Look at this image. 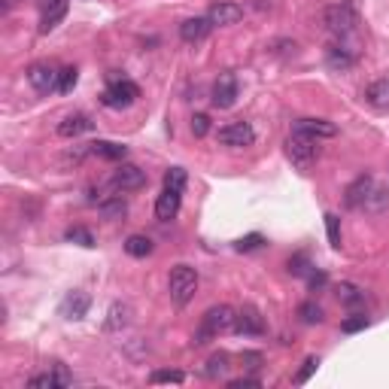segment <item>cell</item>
I'll use <instances>...</instances> for the list:
<instances>
[{
	"instance_id": "obj_1",
	"label": "cell",
	"mask_w": 389,
	"mask_h": 389,
	"mask_svg": "<svg viewBox=\"0 0 389 389\" xmlns=\"http://www.w3.org/2000/svg\"><path fill=\"white\" fill-rule=\"evenodd\" d=\"M237 325V311L228 304H216L210 307L201 320V329L194 334V344H207L210 338H219V334H232Z\"/></svg>"
},
{
	"instance_id": "obj_2",
	"label": "cell",
	"mask_w": 389,
	"mask_h": 389,
	"mask_svg": "<svg viewBox=\"0 0 389 389\" xmlns=\"http://www.w3.org/2000/svg\"><path fill=\"white\" fill-rule=\"evenodd\" d=\"M286 155L298 171H307L320 158V137L304 134V131H292L286 137Z\"/></svg>"
},
{
	"instance_id": "obj_3",
	"label": "cell",
	"mask_w": 389,
	"mask_h": 389,
	"mask_svg": "<svg viewBox=\"0 0 389 389\" xmlns=\"http://www.w3.org/2000/svg\"><path fill=\"white\" fill-rule=\"evenodd\" d=\"M171 302L176 307H185L198 292V271L192 264H174L171 268Z\"/></svg>"
},
{
	"instance_id": "obj_4",
	"label": "cell",
	"mask_w": 389,
	"mask_h": 389,
	"mask_svg": "<svg viewBox=\"0 0 389 389\" xmlns=\"http://www.w3.org/2000/svg\"><path fill=\"white\" fill-rule=\"evenodd\" d=\"M140 97V88L131 83V79H116L107 92H104V107H110V110H128L131 104H134Z\"/></svg>"
},
{
	"instance_id": "obj_5",
	"label": "cell",
	"mask_w": 389,
	"mask_h": 389,
	"mask_svg": "<svg viewBox=\"0 0 389 389\" xmlns=\"http://www.w3.org/2000/svg\"><path fill=\"white\" fill-rule=\"evenodd\" d=\"M323 22H325V28H329L332 34H338V37H344V34H350V31H356V13H353L347 3L329 6V10L323 13Z\"/></svg>"
},
{
	"instance_id": "obj_6",
	"label": "cell",
	"mask_w": 389,
	"mask_h": 389,
	"mask_svg": "<svg viewBox=\"0 0 389 389\" xmlns=\"http://www.w3.org/2000/svg\"><path fill=\"white\" fill-rule=\"evenodd\" d=\"M253 140H255V131L250 122H228V125L219 128V143L222 146L241 149V146H253Z\"/></svg>"
},
{
	"instance_id": "obj_7",
	"label": "cell",
	"mask_w": 389,
	"mask_h": 389,
	"mask_svg": "<svg viewBox=\"0 0 389 389\" xmlns=\"http://www.w3.org/2000/svg\"><path fill=\"white\" fill-rule=\"evenodd\" d=\"M146 185V171H140L137 164H125L122 162L113 174V189L116 192H137Z\"/></svg>"
},
{
	"instance_id": "obj_8",
	"label": "cell",
	"mask_w": 389,
	"mask_h": 389,
	"mask_svg": "<svg viewBox=\"0 0 389 389\" xmlns=\"http://www.w3.org/2000/svg\"><path fill=\"white\" fill-rule=\"evenodd\" d=\"M207 19L213 22V28H228V24H237L243 19V6L232 3V0H219V3L210 6Z\"/></svg>"
},
{
	"instance_id": "obj_9",
	"label": "cell",
	"mask_w": 389,
	"mask_h": 389,
	"mask_svg": "<svg viewBox=\"0 0 389 389\" xmlns=\"http://www.w3.org/2000/svg\"><path fill=\"white\" fill-rule=\"evenodd\" d=\"M180 204H183V192L180 189H167V185H164V192L158 194V201H155L158 222H171V219H176V213H180Z\"/></svg>"
},
{
	"instance_id": "obj_10",
	"label": "cell",
	"mask_w": 389,
	"mask_h": 389,
	"mask_svg": "<svg viewBox=\"0 0 389 389\" xmlns=\"http://www.w3.org/2000/svg\"><path fill=\"white\" fill-rule=\"evenodd\" d=\"M234 101H237V79H234V73H222L213 85V107L228 110V107H234Z\"/></svg>"
},
{
	"instance_id": "obj_11",
	"label": "cell",
	"mask_w": 389,
	"mask_h": 389,
	"mask_svg": "<svg viewBox=\"0 0 389 389\" xmlns=\"http://www.w3.org/2000/svg\"><path fill=\"white\" fill-rule=\"evenodd\" d=\"M67 6H70V0H46V3H43V15H40V34L55 31L61 19L67 15Z\"/></svg>"
},
{
	"instance_id": "obj_12",
	"label": "cell",
	"mask_w": 389,
	"mask_h": 389,
	"mask_svg": "<svg viewBox=\"0 0 389 389\" xmlns=\"http://www.w3.org/2000/svg\"><path fill=\"white\" fill-rule=\"evenodd\" d=\"M234 332H237V334H262V332H264L262 313L255 311L253 304L241 307V311H237V325H234Z\"/></svg>"
},
{
	"instance_id": "obj_13",
	"label": "cell",
	"mask_w": 389,
	"mask_h": 389,
	"mask_svg": "<svg viewBox=\"0 0 389 389\" xmlns=\"http://www.w3.org/2000/svg\"><path fill=\"white\" fill-rule=\"evenodd\" d=\"M94 128V122L85 116V113H70V116H64L58 122V134L61 137H79V134H85V131H92Z\"/></svg>"
},
{
	"instance_id": "obj_14",
	"label": "cell",
	"mask_w": 389,
	"mask_h": 389,
	"mask_svg": "<svg viewBox=\"0 0 389 389\" xmlns=\"http://www.w3.org/2000/svg\"><path fill=\"white\" fill-rule=\"evenodd\" d=\"M28 83L37 88V92H52V88H58V73L49 64H31L28 67Z\"/></svg>"
},
{
	"instance_id": "obj_15",
	"label": "cell",
	"mask_w": 389,
	"mask_h": 389,
	"mask_svg": "<svg viewBox=\"0 0 389 389\" xmlns=\"http://www.w3.org/2000/svg\"><path fill=\"white\" fill-rule=\"evenodd\" d=\"M88 307H92V298H88L85 292H70L64 302H61V316H67V320H83L88 313Z\"/></svg>"
},
{
	"instance_id": "obj_16",
	"label": "cell",
	"mask_w": 389,
	"mask_h": 389,
	"mask_svg": "<svg viewBox=\"0 0 389 389\" xmlns=\"http://www.w3.org/2000/svg\"><path fill=\"white\" fill-rule=\"evenodd\" d=\"M371 185H374V176H371V174H359L356 180L347 185V198H344V201H347V207H362V204H365Z\"/></svg>"
},
{
	"instance_id": "obj_17",
	"label": "cell",
	"mask_w": 389,
	"mask_h": 389,
	"mask_svg": "<svg viewBox=\"0 0 389 389\" xmlns=\"http://www.w3.org/2000/svg\"><path fill=\"white\" fill-rule=\"evenodd\" d=\"M210 28H213V22L207 19H201V15H194V19H185L183 24H180V37L185 40V43H201L210 34Z\"/></svg>"
},
{
	"instance_id": "obj_18",
	"label": "cell",
	"mask_w": 389,
	"mask_h": 389,
	"mask_svg": "<svg viewBox=\"0 0 389 389\" xmlns=\"http://www.w3.org/2000/svg\"><path fill=\"white\" fill-rule=\"evenodd\" d=\"M88 153L97 155V158H107V162H125L128 146L113 143V140H94V143L88 146Z\"/></svg>"
},
{
	"instance_id": "obj_19",
	"label": "cell",
	"mask_w": 389,
	"mask_h": 389,
	"mask_svg": "<svg viewBox=\"0 0 389 389\" xmlns=\"http://www.w3.org/2000/svg\"><path fill=\"white\" fill-rule=\"evenodd\" d=\"M365 101L374 110H389V76L374 79V83L365 88Z\"/></svg>"
},
{
	"instance_id": "obj_20",
	"label": "cell",
	"mask_w": 389,
	"mask_h": 389,
	"mask_svg": "<svg viewBox=\"0 0 389 389\" xmlns=\"http://www.w3.org/2000/svg\"><path fill=\"white\" fill-rule=\"evenodd\" d=\"M295 131H304V134H313V137H320V140L338 134V128H334L329 119H298Z\"/></svg>"
},
{
	"instance_id": "obj_21",
	"label": "cell",
	"mask_w": 389,
	"mask_h": 389,
	"mask_svg": "<svg viewBox=\"0 0 389 389\" xmlns=\"http://www.w3.org/2000/svg\"><path fill=\"white\" fill-rule=\"evenodd\" d=\"M97 213L104 219H122L128 213V201L122 198V194H110V198L97 201Z\"/></svg>"
},
{
	"instance_id": "obj_22",
	"label": "cell",
	"mask_w": 389,
	"mask_h": 389,
	"mask_svg": "<svg viewBox=\"0 0 389 389\" xmlns=\"http://www.w3.org/2000/svg\"><path fill=\"white\" fill-rule=\"evenodd\" d=\"M128 323H131V304L116 302L107 311V323H104V329H107V332H119V329H125Z\"/></svg>"
},
{
	"instance_id": "obj_23",
	"label": "cell",
	"mask_w": 389,
	"mask_h": 389,
	"mask_svg": "<svg viewBox=\"0 0 389 389\" xmlns=\"http://www.w3.org/2000/svg\"><path fill=\"white\" fill-rule=\"evenodd\" d=\"M362 207H365L368 213H383V210L389 207V189H386V185H377V183H374Z\"/></svg>"
},
{
	"instance_id": "obj_24",
	"label": "cell",
	"mask_w": 389,
	"mask_h": 389,
	"mask_svg": "<svg viewBox=\"0 0 389 389\" xmlns=\"http://www.w3.org/2000/svg\"><path fill=\"white\" fill-rule=\"evenodd\" d=\"M228 368H232V356H228L225 350H219V353H213V356L207 359V365H204V374H207L210 380H216V377H222Z\"/></svg>"
},
{
	"instance_id": "obj_25",
	"label": "cell",
	"mask_w": 389,
	"mask_h": 389,
	"mask_svg": "<svg viewBox=\"0 0 389 389\" xmlns=\"http://www.w3.org/2000/svg\"><path fill=\"white\" fill-rule=\"evenodd\" d=\"M125 253L134 255V259H146V255L153 253V241H149L146 234H131L125 241Z\"/></svg>"
},
{
	"instance_id": "obj_26",
	"label": "cell",
	"mask_w": 389,
	"mask_h": 389,
	"mask_svg": "<svg viewBox=\"0 0 389 389\" xmlns=\"http://www.w3.org/2000/svg\"><path fill=\"white\" fill-rule=\"evenodd\" d=\"M329 67L332 70H350L353 67V55L347 49H341V46H329Z\"/></svg>"
},
{
	"instance_id": "obj_27",
	"label": "cell",
	"mask_w": 389,
	"mask_h": 389,
	"mask_svg": "<svg viewBox=\"0 0 389 389\" xmlns=\"http://www.w3.org/2000/svg\"><path fill=\"white\" fill-rule=\"evenodd\" d=\"M338 298H341L344 304L356 307V304L365 302V292H362L359 286H353V283H341V286H338Z\"/></svg>"
},
{
	"instance_id": "obj_28",
	"label": "cell",
	"mask_w": 389,
	"mask_h": 389,
	"mask_svg": "<svg viewBox=\"0 0 389 389\" xmlns=\"http://www.w3.org/2000/svg\"><path fill=\"white\" fill-rule=\"evenodd\" d=\"M149 383H185V374L183 371H176V368H162V371H153L149 374Z\"/></svg>"
},
{
	"instance_id": "obj_29",
	"label": "cell",
	"mask_w": 389,
	"mask_h": 389,
	"mask_svg": "<svg viewBox=\"0 0 389 389\" xmlns=\"http://www.w3.org/2000/svg\"><path fill=\"white\" fill-rule=\"evenodd\" d=\"M298 316H302V323H307V325H316V323L325 320V316H323V307L316 304V302H304L302 307H298Z\"/></svg>"
},
{
	"instance_id": "obj_30",
	"label": "cell",
	"mask_w": 389,
	"mask_h": 389,
	"mask_svg": "<svg viewBox=\"0 0 389 389\" xmlns=\"http://www.w3.org/2000/svg\"><path fill=\"white\" fill-rule=\"evenodd\" d=\"M371 325V320L365 313H353V316H347V320L341 323V332H347V334H356V332H365Z\"/></svg>"
},
{
	"instance_id": "obj_31",
	"label": "cell",
	"mask_w": 389,
	"mask_h": 389,
	"mask_svg": "<svg viewBox=\"0 0 389 389\" xmlns=\"http://www.w3.org/2000/svg\"><path fill=\"white\" fill-rule=\"evenodd\" d=\"M316 368H320V356H307V359L302 362V368H298V374H295V386H304L307 380L313 377Z\"/></svg>"
},
{
	"instance_id": "obj_32",
	"label": "cell",
	"mask_w": 389,
	"mask_h": 389,
	"mask_svg": "<svg viewBox=\"0 0 389 389\" xmlns=\"http://www.w3.org/2000/svg\"><path fill=\"white\" fill-rule=\"evenodd\" d=\"M325 232H329V243L341 250V219L334 213H325Z\"/></svg>"
},
{
	"instance_id": "obj_33",
	"label": "cell",
	"mask_w": 389,
	"mask_h": 389,
	"mask_svg": "<svg viewBox=\"0 0 389 389\" xmlns=\"http://www.w3.org/2000/svg\"><path fill=\"white\" fill-rule=\"evenodd\" d=\"M76 79H79V70L76 67H64L58 73V92H73V85H76Z\"/></svg>"
},
{
	"instance_id": "obj_34",
	"label": "cell",
	"mask_w": 389,
	"mask_h": 389,
	"mask_svg": "<svg viewBox=\"0 0 389 389\" xmlns=\"http://www.w3.org/2000/svg\"><path fill=\"white\" fill-rule=\"evenodd\" d=\"M164 185L167 189H185V171L183 167H167V174H164Z\"/></svg>"
},
{
	"instance_id": "obj_35",
	"label": "cell",
	"mask_w": 389,
	"mask_h": 389,
	"mask_svg": "<svg viewBox=\"0 0 389 389\" xmlns=\"http://www.w3.org/2000/svg\"><path fill=\"white\" fill-rule=\"evenodd\" d=\"M67 241H73V243H79V246H94V237H92V232L88 228H67Z\"/></svg>"
},
{
	"instance_id": "obj_36",
	"label": "cell",
	"mask_w": 389,
	"mask_h": 389,
	"mask_svg": "<svg viewBox=\"0 0 389 389\" xmlns=\"http://www.w3.org/2000/svg\"><path fill=\"white\" fill-rule=\"evenodd\" d=\"M192 134L194 137H207L210 134V116H207V113H194V116H192Z\"/></svg>"
},
{
	"instance_id": "obj_37",
	"label": "cell",
	"mask_w": 389,
	"mask_h": 389,
	"mask_svg": "<svg viewBox=\"0 0 389 389\" xmlns=\"http://www.w3.org/2000/svg\"><path fill=\"white\" fill-rule=\"evenodd\" d=\"M28 386H31V389H61L58 380H55V374H37V377L28 380Z\"/></svg>"
},
{
	"instance_id": "obj_38",
	"label": "cell",
	"mask_w": 389,
	"mask_h": 389,
	"mask_svg": "<svg viewBox=\"0 0 389 389\" xmlns=\"http://www.w3.org/2000/svg\"><path fill=\"white\" fill-rule=\"evenodd\" d=\"M262 243H264V237H262V234H246V237H241V241L234 243V250H241V253H250V250H259Z\"/></svg>"
},
{
	"instance_id": "obj_39",
	"label": "cell",
	"mask_w": 389,
	"mask_h": 389,
	"mask_svg": "<svg viewBox=\"0 0 389 389\" xmlns=\"http://www.w3.org/2000/svg\"><path fill=\"white\" fill-rule=\"evenodd\" d=\"M286 268H289V274H307L311 262H307V255H304V253H298V255H292V259L286 262Z\"/></svg>"
},
{
	"instance_id": "obj_40",
	"label": "cell",
	"mask_w": 389,
	"mask_h": 389,
	"mask_svg": "<svg viewBox=\"0 0 389 389\" xmlns=\"http://www.w3.org/2000/svg\"><path fill=\"white\" fill-rule=\"evenodd\" d=\"M241 362H243V368H250V371H259L262 368V353H253V350H246V353H241Z\"/></svg>"
},
{
	"instance_id": "obj_41",
	"label": "cell",
	"mask_w": 389,
	"mask_h": 389,
	"mask_svg": "<svg viewBox=\"0 0 389 389\" xmlns=\"http://www.w3.org/2000/svg\"><path fill=\"white\" fill-rule=\"evenodd\" d=\"M262 383L255 377H241V380H228V389H259Z\"/></svg>"
},
{
	"instance_id": "obj_42",
	"label": "cell",
	"mask_w": 389,
	"mask_h": 389,
	"mask_svg": "<svg viewBox=\"0 0 389 389\" xmlns=\"http://www.w3.org/2000/svg\"><path fill=\"white\" fill-rule=\"evenodd\" d=\"M52 374H55V380H58V386H61V389L73 383V377L67 374V368H64V365H55V371H52Z\"/></svg>"
},
{
	"instance_id": "obj_43",
	"label": "cell",
	"mask_w": 389,
	"mask_h": 389,
	"mask_svg": "<svg viewBox=\"0 0 389 389\" xmlns=\"http://www.w3.org/2000/svg\"><path fill=\"white\" fill-rule=\"evenodd\" d=\"M325 286V274L323 271H316V274H311V289L316 292V289H323Z\"/></svg>"
},
{
	"instance_id": "obj_44",
	"label": "cell",
	"mask_w": 389,
	"mask_h": 389,
	"mask_svg": "<svg viewBox=\"0 0 389 389\" xmlns=\"http://www.w3.org/2000/svg\"><path fill=\"white\" fill-rule=\"evenodd\" d=\"M15 3H19V0H0V13H10Z\"/></svg>"
}]
</instances>
